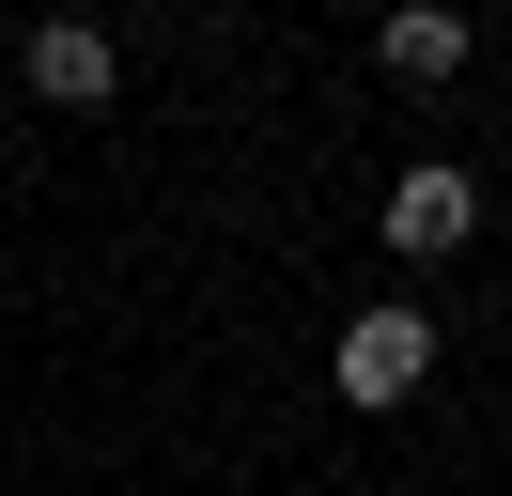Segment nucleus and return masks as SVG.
Segmentation results:
<instances>
[{
	"label": "nucleus",
	"mask_w": 512,
	"mask_h": 496,
	"mask_svg": "<svg viewBox=\"0 0 512 496\" xmlns=\"http://www.w3.org/2000/svg\"><path fill=\"white\" fill-rule=\"evenodd\" d=\"M419 372H435V326H419V310H357V326H342V403H357V419L419 403Z\"/></svg>",
	"instance_id": "nucleus-1"
},
{
	"label": "nucleus",
	"mask_w": 512,
	"mask_h": 496,
	"mask_svg": "<svg viewBox=\"0 0 512 496\" xmlns=\"http://www.w3.org/2000/svg\"><path fill=\"white\" fill-rule=\"evenodd\" d=\"M466 233H481V186L466 171H404L388 186V248H404V264H450Z\"/></svg>",
	"instance_id": "nucleus-2"
},
{
	"label": "nucleus",
	"mask_w": 512,
	"mask_h": 496,
	"mask_svg": "<svg viewBox=\"0 0 512 496\" xmlns=\"http://www.w3.org/2000/svg\"><path fill=\"white\" fill-rule=\"evenodd\" d=\"M109 78H125V62H109V16H47L32 31V93L47 109H109Z\"/></svg>",
	"instance_id": "nucleus-3"
},
{
	"label": "nucleus",
	"mask_w": 512,
	"mask_h": 496,
	"mask_svg": "<svg viewBox=\"0 0 512 496\" xmlns=\"http://www.w3.org/2000/svg\"><path fill=\"white\" fill-rule=\"evenodd\" d=\"M373 47H388V78H419V93H435V78H466V16H450V0H404Z\"/></svg>",
	"instance_id": "nucleus-4"
},
{
	"label": "nucleus",
	"mask_w": 512,
	"mask_h": 496,
	"mask_svg": "<svg viewBox=\"0 0 512 496\" xmlns=\"http://www.w3.org/2000/svg\"><path fill=\"white\" fill-rule=\"evenodd\" d=\"M63 16H94V0H63Z\"/></svg>",
	"instance_id": "nucleus-5"
}]
</instances>
